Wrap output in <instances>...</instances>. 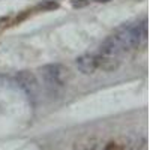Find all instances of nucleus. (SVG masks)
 <instances>
[{"label": "nucleus", "mask_w": 150, "mask_h": 150, "mask_svg": "<svg viewBox=\"0 0 150 150\" xmlns=\"http://www.w3.org/2000/svg\"><path fill=\"white\" fill-rule=\"evenodd\" d=\"M104 150H123V147H122L119 143H116V141H111V143H108V144L105 146Z\"/></svg>", "instance_id": "1a4fd4ad"}, {"label": "nucleus", "mask_w": 150, "mask_h": 150, "mask_svg": "<svg viewBox=\"0 0 150 150\" xmlns=\"http://www.w3.org/2000/svg\"><path fill=\"white\" fill-rule=\"evenodd\" d=\"M81 150H95V144H92V147H86V149H81Z\"/></svg>", "instance_id": "9d476101"}, {"label": "nucleus", "mask_w": 150, "mask_h": 150, "mask_svg": "<svg viewBox=\"0 0 150 150\" xmlns=\"http://www.w3.org/2000/svg\"><path fill=\"white\" fill-rule=\"evenodd\" d=\"M92 2V0H72V6L74 8H84V6H87Z\"/></svg>", "instance_id": "6e6552de"}, {"label": "nucleus", "mask_w": 150, "mask_h": 150, "mask_svg": "<svg viewBox=\"0 0 150 150\" xmlns=\"http://www.w3.org/2000/svg\"><path fill=\"white\" fill-rule=\"evenodd\" d=\"M101 53L102 54H108V56H120L122 53H125L123 50H122V47H120V44L117 42V39L114 36H108L107 39L102 42V45H101Z\"/></svg>", "instance_id": "423d86ee"}, {"label": "nucleus", "mask_w": 150, "mask_h": 150, "mask_svg": "<svg viewBox=\"0 0 150 150\" xmlns=\"http://www.w3.org/2000/svg\"><path fill=\"white\" fill-rule=\"evenodd\" d=\"M120 66V60L117 56H108V54H98L96 56V68L104 72H112Z\"/></svg>", "instance_id": "20e7f679"}, {"label": "nucleus", "mask_w": 150, "mask_h": 150, "mask_svg": "<svg viewBox=\"0 0 150 150\" xmlns=\"http://www.w3.org/2000/svg\"><path fill=\"white\" fill-rule=\"evenodd\" d=\"M112 36L117 39L123 51H131V50L140 47L141 41L146 38V26L144 24H135V26L122 27Z\"/></svg>", "instance_id": "f03ea898"}, {"label": "nucleus", "mask_w": 150, "mask_h": 150, "mask_svg": "<svg viewBox=\"0 0 150 150\" xmlns=\"http://www.w3.org/2000/svg\"><path fill=\"white\" fill-rule=\"evenodd\" d=\"M39 75L42 78L44 86L47 87V90L56 92L57 89H60V87H63L66 84L69 71L66 66L60 65V63H50V65H44L42 68H39Z\"/></svg>", "instance_id": "f257e3e1"}, {"label": "nucleus", "mask_w": 150, "mask_h": 150, "mask_svg": "<svg viewBox=\"0 0 150 150\" xmlns=\"http://www.w3.org/2000/svg\"><path fill=\"white\" fill-rule=\"evenodd\" d=\"M56 8H59V5L56 2H53V0H45V2L38 5L35 9L36 11H51V9H56Z\"/></svg>", "instance_id": "0eeeda50"}, {"label": "nucleus", "mask_w": 150, "mask_h": 150, "mask_svg": "<svg viewBox=\"0 0 150 150\" xmlns=\"http://www.w3.org/2000/svg\"><path fill=\"white\" fill-rule=\"evenodd\" d=\"M96 2H104L105 3V2H110V0H96Z\"/></svg>", "instance_id": "9b49d317"}, {"label": "nucleus", "mask_w": 150, "mask_h": 150, "mask_svg": "<svg viewBox=\"0 0 150 150\" xmlns=\"http://www.w3.org/2000/svg\"><path fill=\"white\" fill-rule=\"evenodd\" d=\"M75 65H77L80 72H83L86 75L95 74V71L98 69L96 68V56H93V54H83V56L77 57Z\"/></svg>", "instance_id": "39448f33"}, {"label": "nucleus", "mask_w": 150, "mask_h": 150, "mask_svg": "<svg viewBox=\"0 0 150 150\" xmlns=\"http://www.w3.org/2000/svg\"><path fill=\"white\" fill-rule=\"evenodd\" d=\"M15 80H17V84L24 89L26 92L32 93L36 87H38V80H36V75L30 71H20L15 74Z\"/></svg>", "instance_id": "7ed1b4c3"}]
</instances>
